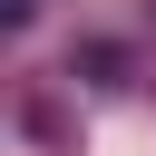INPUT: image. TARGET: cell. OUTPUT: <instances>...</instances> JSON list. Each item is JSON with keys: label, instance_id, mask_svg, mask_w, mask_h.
Masks as SVG:
<instances>
[{"label": "cell", "instance_id": "obj_1", "mask_svg": "<svg viewBox=\"0 0 156 156\" xmlns=\"http://www.w3.org/2000/svg\"><path fill=\"white\" fill-rule=\"evenodd\" d=\"M29 10H39V0H0V20H10V29H20V20H29Z\"/></svg>", "mask_w": 156, "mask_h": 156}]
</instances>
